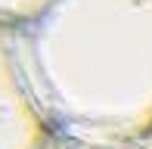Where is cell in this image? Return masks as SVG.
Listing matches in <instances>:
<instances>
[{"mask_svg": "<svg viewBox=\"0 0 152 149\" xmlns=\"http://www.w3.org/2000/svg\"><path fill=\"white\" fill-rule=\"evenodd\" d=\"M12 31L50 137L109 146L152 134V0H53Z\"/></svg>", "mask_w": 152, "mask_h": 149, "instance_id": "cell-1", "label": "cell"}, {"mask_svg": "<svg viewBox=\"0 0 152 149\" xmlns=\"http://www.w3.org/2000/svg\"><path fill=\"white\" fill-rule=\"evenodd\" d=\"M50 143L16 56V31L0 22V149H44Z\"/></svg>", "mask_w": 152, "mask_h": 149, "instance_id": "cell-2", "label": "cell"}, {"mask_svg": "<svg viewBox=\"0 0 152 149\" xmlns=\"http://www.w3.org/2000/svg\"><path fill=\"white\" fill-rule=\"evenodd\" d=\"M53 0H0V22L3 25H25L50 6Z\"/></svg>", "mask_w": 152, "mask_h": 149, "instance_id": "cell-3", "label": "cell"}, {"mask_svg": "<svg viewBox=\"0 0 152 149\" xmlns=\"http://www.w3.org/2000/svg\"><path fill=\"white\" fill-rule=\"evenodd\" d=\"M44 149H152V134L140 140H127V143H109V146H87V143H68V140L50 137V143Z\"/></svg>", "mask_w": 152, "mask_h": 149, "instance_id": "cell-4", "label": "cell"}]
</instances>
